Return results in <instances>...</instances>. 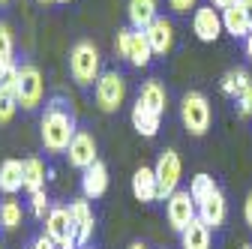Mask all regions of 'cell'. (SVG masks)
Listing matches in <instances>:
<instances>
[{"label": "cell", "mask_w": 252, "mask_h": 249, "mask_svg": "<svg viewBox=\"0 0 252 249\" xmlns=\"http://www.w3.org/2000/svg\"><path fill=\"white\" fill-rule=\"evenodd\" d=\"M75 132H78L75 114L69 111V105L63 99H51L42 111V120H39V138H42L45 150L48 153H66Z\"/></svg>", "instance_id": "obj_1"}, {"label": "cell", "mask_w": 252, "mask_h": 249, "mask_svg": "<svg viewBox=\"0 0 252 249\" xmlns=\"http://www.w3.org/2000/svg\"><path fill=\"white\" fill-rule=\"evenodd\" d=\"M69 75L81 87L99 81V75H102L99 72V51H96V45H93V42L81 39V42L72 45V51H69Z\"/></svg>", "instance_id": "obj_2"}, {"label": "cell", "mask_w": 252, "mask_h": 249, "mask_svg": "<svg viewBox=\"0 0 252 249\" xmlns=\"http://www.w3.org/2000/svg\"><path fill=\"white\" fill-rule=\"evenodd\" d=\"M180 120H183V126H186L189 135H195V138L207 135L210 120H213V111H210V102H207L204 93L189 90L186 96L180 99Z\"/></svg>", "instance_id": "obj_3"}, {"label": "cell", "mask_w": 252, "mask_h": 249, "mask_svg": "<svg viewBox=\"0 0 252 249\" xmlns=\"http://www.w3.org/2000/svg\"><path fill=\"white\" fill-rule=\"evenodd\" d=\"M15 96H18V105H21L24 111H33V108L42 105L45 81H42L39 66H33V63L18 66V75H15Z\"/></svg>", "instance_id": "obj_4"}, {"label": "cell", "mask_w": 252, "mask_h": 249, "mask_svg": "<svg viewBox=\"0 0 252 249\" xmlns=\"http://www.w3.org/2000/svg\"><path fill=\"white\" fill-rule=\"evenodd\" d=\"M45 234L57 243V249H78V228L69 207L54 204L51 213L45 216Z\"/></svg>", "instance_id": "obj_5"}, {"label": "cell", "mask_w": 252, "mask_h": 249, "mask_svg": "<svg viewBox=\"0 0 252 249\" xmlns=\"http://www.w3.org/2000/svg\"><path fill=\"white\" fill-rule=\"evenodd\" d=\"M117 54L123 57V60H129L132 66H147L150 60H153V48H150V42H147V36H144V30H135V27H123V30H117Z\"/></svg>", "instance_id": "obj_6"}, {"label": "cell", "mask_w": 252, "mask_h": 249, "mask_svg": "<svg viewBox=\"0 0 252 249\" xmlns=\"http://www.w3.org/2000/svg\"><path fill=\"white\" fill-rule=\"evenodd\" d=\"M93 99H96V105L102 111H117L126 99V78L117 72V69H108L99 75V81L93 84Z\"/></svg>", "instance_id": "obj_7"}, {"label": "cell", "mask_w": 252, "mask_h": 249, "mask_svg": "<svg viewBox=\"0 0 252 249\" xmlns=\"http://www.w3.org/2000/svg\"><path fill=\"white\" fill-rule=\"evenodd\" d=\"M180 156H177V150H162L159 153V159H156L153 165V174H156V186H159V201H168V195L177 192V183H180Z\"/></svg>", "instance_id": "obj_8"}, {"label": "cell", "mask_w": 252, "mask_h": 249, "mask_svg": "<svg viewBox=\"0 0 252 249\" xmlns=\"http://www.w3.org/2000/svg\"><path fill=\"white\" fill-rule=\"evenodd\" d=\"M165 216H168V225H171L177 234L195 219V216H198V204L192 201L189 189H177L174 195H168V201H165Z\"/></svg>", "instance_id": "obj_9"}, {"label": "cell", "mask_w": 252, "mask_h": 249, "mask_svg": "<svg viewBox=\"0 0 252 249\" xmlns=\"http://www.w3.org/2000/svg\"><path fill=\"white\" fill-rule=\"evenodd\" d=\"M66 159H69V165L78 168V171L90 168L93 162L99 159V156H96V141H93L90 132H84V129L75 132V138L69 141V150H66Z\"/></svg>", "instance_id": "obj_10"}, {"label": "cell", "mask_w": 252, "mask_h": 249, "mask_svg": "<svg viewBox=\"0 0 252 249\" xmlns=\"http://www.w3.org/2000/svg\"><path fill=\"white\" fill-rule=\"evenodd\" d=\"M222 15H219L213 6H198L192 12V33L201 39V42H216L219 33H222Z\"/></svg>", "instance_id": "obj_11"}, {"label": "cell", "mask_w": 252, "mask_h": 249, "mask_svg": "<svg viewBox=\"0 0 252 249\" xmlns=\"http://www.w3.org/2000/svg\"><path fill=\"white\" fill-rule=\"evenodd\" d=\"M144 36H147V42H150V48H153V57H165L168 51H171V45H174V24L165 18V15H159L147 30H144Z\"/></svg>", "instance_id": "obj_12"}, {"label": "cell", "mask_w": 252, "mask_h": 249, "mask_svg": "<svg viewBox=\"0 0 252 249\" xmlns=\"http://www.w3.org/2000/svg\"><path fill=\"white\" fill-rule=\"evenodd\" d=\"M69 213H72L75 228H78V246H87L93 228H96V216H93L90 198H75V201L69 204Z\"/></svg>", "instance_id": "obj_13"}, {"label": "cell", "mask_w": 252, "mask_h": 249, "mask_svg": "<svg viewBox=\"0 0 252 249\" xmlns=\"http://www.w3.org/2000/svg\"><path fill=\"white\" fill-rule=\"evenodd\" d=\"M105 189H108V168H105V162L96 159L90 168L81 171V192H84V198H99V195H105Z\"/></svg>", "instance_id": "obj_14"}, {"label": "cell", "mask_w": 252, "mask_h": 249, "mask_svg": "<svg viewBox=\"0 0 252 249\" xmlns=\"http://www.w3.org/2000/svg\"><path fill=\"white\" fill-rule=\"evenodd\" d=\"M225 216H228V204H225V195H222V192H213L207 201L198 204V219H201L210 231H216L219 225H222Z\"/></svg>", "instance_id": "obj_15"}, {"label": "cell", "mask_w": 252, "mask_h": 249, "mask_svg": "<svg viewBox=\"0 0 252 249\" xmlns=\"http://www.w3.org/2000/svg\"><path fill=\"white\" fill-rule=\"evenodd\" d=\"M222 27H225V33H231L234 39H246L252 33V27H249V18H246V9H243V0H234V3L228 9H222Z\"/></svg>", "instance_id": "obj_16"}, {"label": "cell", "mask_w": 252, "mask_h": 249, "mask_svg": "<svg viewBox=\"0 0 252 249\" xmlns=\"http://www.w3.org/2000/svg\"><path fill=\"white\" fill-rule=\"evenodd\" d=\"M159 6H156V0H129L126 3V15H129V27L135 30H147L156 18H159V12H156Z\"/></svg>", "instance_id": "obj_17"}, {"label": "cell", "mask_w": 252, "mask_h": 249, "mask_svg": "<svg viewBox=\"0 0 252 249\" xmlns=\"http://www.w3.org/2000/svg\"><path fill=\"white\" fill-rule=\"evenodd\" d=\"M132 195H135L138 201H144V204L159 201V186H156V174H153V168L141 165V168L132 174Z\"/></svg>", "instance_id": "obj_18"}, {"label": "cell", "mask_w": 252, "mask_h": 249, "mask_svg": "<svg viewBox=\"0 0 252 249\" xmlns=\"http://www.w3.org/2000/svg\"><path fill=\"white\" fill-rule=\"evenodd\" d=\"M159 120H162V114L150 111L147 105H141V102L135 99V105H132V126H135L138 135H144V138H156V132H159Z\"/></svg>", "instance_id": "obj_19"}, {"label": "cell", "mask_w": 252, "mask_h": 249, "mask_svg": "<svg viewBox=\"0 0 252 249\" xmlns=\"http://www.w3.org/2000/svg\"><path fill=\"white\" fill-rule=\"evenodd\" d=\"M18 189H24V162L6 159L3 165H0V192L15 195Z\"/></svg>", "instance_id": "obj_20"}, {"label": "cell", "mask_w": 252, "mask_h": 249, "mask_svg": "<svg viewBox=\"0 0 252 249\" xmlns=\"http://www.w3.org/2000/svg\"><path fill=\"white\" fill-rule=\"evenodd\" d=\"M138 102L141 105H147L150 111H156V114H165V108H168V93H165V87L159 84V81H144L141 84V90H138Z\"/></svg>", "instance_id": "obj_21"}, {"label": "cell", "mask_w": 252, "mask_h": 249, "mask_svg": "<svg viewBox=\"0 0 252 249\" xmlns=\"http://www.w3.org/2000/svg\"><path fill=\"white\" fill-rule=\"evenodd\" d=\"M180 249H210V228L198 216L180 231Z\"/></svg>", "instance_id": "obj_22"}, {"label": "cell", "mask_w": 252, "mask_h": 249, "mask_svg": "<svg viewBox=\"0 0 252 249\" xmlns=\"http://www.w3.org/2000/svg\"><path fill=\"white\" fill-rule=\"evenodd\" d=\"M24 189H27L30 195L39 192V189H45V165H42V159H36V156L24 159Z\"/></svg>", "instance_id": "obj_23"}, {"label": "cell", "mask_w": 252, "mask_h": 249, "mask_svg": "<svg viewBox=\"0 0 252 249\" xmlns=\"http://www.w3.org/2000/svg\"><path fill=\"white\" fill-rule=\"evenodd\" d=\"M18 96H15V78L0 81V123H9L18 111Z\"/></svg>", "instance_id": "obj_24"}, {"label": "cell", "mask_w": 252, "mask_h": 249, "mask_svg": "<svg viewBox=\"0 0 252 249\" xmlns=\"http://www.w3.org/2000/svg\"><path fill=\"white\" fill-rule=\"evenodd\" d=\"M219 87H222L225 96L237 99L246 87H252V78H249V72H246V69H228V72L222 75V84H219Z\"/></svg>", "instance_id": "obj_25"}, {"label": "cell", "mask_w": 252, "mask_h": 249, "mask_svg": "<svg viewBox=\"0 0 252 249\" xmlns=\"http://www.w3.org/2000/svg\"><path fill=\"white\" fill-rule=\"evenodd\" d=\"M213 192H219V186H216V180L210 177V174H195L192 177V183H189V195H192V201L195 204H201V201H207Z\"/></svg>", "instance_id": "obj_26"}, {"label": "cell", "mask_w": 252, "mask_h": 249, "mask_svg": "<svg viewBox=\"0 0 252 249\" xmlns=\"http://www.w3.org/2000/svg\"><path fill=\"white\" fill-rule=\"evenodd\" d=\"M21 225V204L9 195L3 204H0V228L3 231H15Z\"/></svg>", "instance_id": "obj_27"}, {"label": "cell", "mask_w": 252, "mask_h": 249, "mask_svg": "<svg viewBox=\"0 0 252 249\" xmlns=\"http://www.w3.org/2000/svg\"><path fill=\"white\" fill-rule=\"evenodd\" d=\"M30 213H33L36 219H42V222H45V216L51 213V201H48L45 189H39V192L30 195Z\"/></svg>", "instance_id": "obj_28"}, {"label": "cell", "mask_w": 252, "mask_h": 249, "mask_svg": "<svg viewBox=\"0 0 252 249\" xmlns=\"http://www.w3.org/2000/svg\"><path fill=\"white\" fill-rule=\"evenodd\" d=\"M12 51H15V39H12V27L6 21H0V57L12 60Z\"/></svg>", "instance_id": "obj_29"}, {"label": "cell", "mask_w": 252, "mask_h": 249, "mask_svg": "<svg viewBox=\"0 0 252 249\" xmlns=\"http://www.w3.org/2000/svg\"><path fill=\"white\" fill-rule=\"evenodd\" d=\"M234 105H237V114L240 117H252V87H246L240 96L234 99Z\"/></svg>", "instance_id": "obj_30"}, {"label": "cell", "mask_w": 252, "mask_h": 249, "mask_svg": "<svg viewBox=\"0 0 252 249\" xmlns=\"http://www.w3.org/2000/svg\"><path fill=\"white\" fill-rule=\"evenodd\" d=\"M18 75V66H15V60H6V57H0V81H9Z\"/></svg>", "instance_id": "obj_31"}, {"label": "cell", "mask_w": 252, "mask_h": 249, "mask_svg": "<svg viewBox=\"0 0 252 249\" xmlns=\"http://www.w3.org/2000/svg\"><path fill=\"white\" fill-rule=\"evenodd\" d=\"M168 6H171V12H177V15H186L189 9H198V0H168Z\"/></svg>", "instance_id": "obj_32"}, {"label": "cell", "mask_w": 252, "mask_h": 249, "mask_svg": "<svg viewBox=\"0 0 252 249\" xmlns=\"http://www.w3.org/2000/svg\"><path fill=\"white\" fill-rule=\"evenodd\" d=\"M30 249H57V243H54L48 234H39L33 243H30Z\"/></svg>", "instance_id": "obj_33"}, {"label": "cell", "mask_w": 252, "mask_h": 249, "mask_svg": "<svg viewBox=\"0 0 252 249\" xmlns=\"http://www.w3.org/2000/svg\"><path fill=\"white\" fill-rule=\"evenodd\" d=\"M243 219H246V225L252 228V192H249L246 201H243Z\"/></svg>", "instance_id": "obj_34"}, {"label": "cell", "mask_w": 252, "mask_h": 249, "mask_svg": "<svg viewBox=\"0 0 252 249\" xmlns=\"http://www.w3.org/2000/svg\"><path fill=\"white\" fill-rule=\"evenodd\" d=\"M231 3H234V0H210V6H213V9H228Z\"/></svg>", "instance_id": "obj_35"}, {"label": "cell", "mask_w": 252, "mask_h": 249, "mask_svg": "<svg viewBox=\"0 0 252 249\" xmlns=\"http://www.w3.org/2000/svg\"><path fill=\"white\" fill-rule=\"evenodd\" d=\"M243 9H246V18H249V27H252V0H243Z\"/></svg>", "instance_id": "obj_36"}, {"label": "cell", "mask_w": 252, "mask_h": 249, "mask_svg": "<svg viewBox=\"0 0 252 249\" xmlns=\"http://www.w3.org/2000/svg\"><path fill=\"white\" fill-rule=\"evenodd\" d=\"M243 48H246V57H249V60H252V33H249V36H246V45H243Z\"/></svg>", "instance_id": "obj_37"}, {"label": "cell", "mask_w": 252, "mask_h": 249, "mask_svg": "<svg viewBox=\"0 0 252 249\" xmlns=\"http://www.w3.org/2000/svg\"><path fill=\"white\" fill-rule=\"evenodd\" d=\"M129 249H147V243H141V240H135V243H129Z\"/></svg>", "instance_id": "obj_38"}, {"label": "cell", "mask_w": 252, "mask_h": 249, "mask_svg": "<svg viewBox=\"0 0 252 249\" xmlns=\"http://www.w3.org/2000/svg\"><path fill=\"white\" fill-rule=\"evenodd\" d=\"M36 3H42V6H45V3H54V0H36Z\"/></svg>", "instance_id": "obj_39"}, {"label": "cell", "mask_w": 252, "mask_h": 249, "mask_svg": "<svg viewBox=\"0 0 252 249\" xmlns=\"http://www.w3.org/2000/svg\"><path fill=\"white\" fill-rule=\"evenodd\" d=\"M54 3H69V0H54Z\"/></svg>", "instance_id": "obj_40"}, {"label": "cell", "mask_w": 252, "mask_h": 249, "mask_svg": "<svg viewBox=\"0 0 252 249\" xmlns=\"http://www.w3.org/2000/svg\"><path fill=\"white\" fill-rule=\"evenodd\" d=\"M240 249H252V246H249V243H243V246H240Z\"/></svg>", "instance_id": "obj_41"}, {"label": "cell", "mask_w": 252, "mask_h": 249, "mask_svg": "<svg viewBox=\"0 0 252 249\" xmlns=\"http://www.w3.org/2000/svg\"><path fill=\"white\" fill-rule=\"evenodd\" d=\"M6 3H9V0H0V6H6Z\"/></svg>", "instance_id": "obj_42"}, {"label": "cell", "mask_w": 252, "mask_h": 249, "mask_svg": "<svg viewBox=\"0 0 252 249\" xmlns=\"http://www.w3.org/2000/svg\"><path fill=\"white\" fill-rule=\"evenodd\" d=\"M78 249H90V246H78Z\"/></svg>", "instance_id": "obj_43"}]
</instances>
